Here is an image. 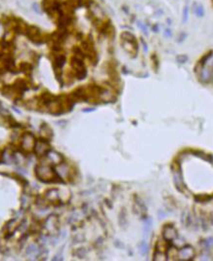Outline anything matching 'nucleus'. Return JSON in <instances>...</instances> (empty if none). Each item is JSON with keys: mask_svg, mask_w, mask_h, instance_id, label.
<instances>
[{"mask_svg": "<svg viewBox=\"0 0 213 261\" xmlns=\"http://www.w3.org/2000/svg\"><path fill=\"white\" fill-rule=\"evenodd\" d=\"M35 173L37 178L43 182L55 181V178L58 176L55 170L52 169V167L48 165H38L35 168Z\"/></svg>", "mask_w": 213, "mask_h": 261, "instance_id": "nucleus-1", "label": "nucleus"}, {"mask_svg": "<svg viewBox=\"0 0 213 261\" xmlns=\"http://www.w3.org/2000/svg\"><path fill=\"white\" fill-rule=\"evenodd\" d=\"M35 141L36 140H35L34 137H33V135H31L30 133H25V135L22 137L21 146L25 152H29V151L33 150Z\"/></svg>", "mask_w": 213, "mask_h": 261, "instance_id": "nucleus-2", "label": "nucleus"}, {"mask_svg": "<svg viewBox=\"0 0 213 261\" xmlns=\"http://www.w3.org/2000/svg\"><path fill=\"white\" fill-rule=\"evenodd\" d=\"M33 150H34L35 154L37 156H45L46 153H47L50 150L49 144L47 142V140L45 139H39L35 141L34 147H33Z\"/></svg>", "mask_w": 213, "mask_h": 261, "instance_id": "nucleus-3", "label": "nucleus"}, {"mask_svg": "<svg viewBox=\"0 0 213 261\" xmlns=\"http://www.w3.org/2000/svg\"><path fill=\"white\" fill-rule=\"evenodd\" d=\"M44 226L49 233L54 234V232H56L57 229H58V218H57V216L54 215L48 216L47 219H46V221H45Z\"/></svg>", "mask_w": 213, "mask_h": 261, "instance_id": "nucleus-4", "label": "nucleus"}, {"mask_svg": "<svg viewBox=\"0 0 213 261\" xmlns=\"http://www.w3.org/2000/svg\"><path fill=\"white\" fill-rule=\"evenodd\" d=\"M162 235L165 241L167 242H171V241L175 240L177 237V231L175 229V227H173L171 225H165L163 231H162Z\"/></svg>", "mask_w": 213, "mask_h": 261, "instance_id": "nucleus-5", "label": "nucleus"}, {"mask_svg": "<svg viewBox=\"0 0 213 261\" xmlns=\"http://www.w3.org/2000/svg\"><path fill=\"white\" fill-rule=\"evenodd\" d=\"M194 255H195L194 249L190 246H186L178 251L177 257H180L179 259H181V260H189L192 257H194Z\"/></svg>", "mask_w": 213, "mask_h": 261, "instance_id": "nucleus-6", "label": "nucleus"}, {"mask_svg": "<svg viewBox=\"0 0 213 261\" xmlns=\"http://www.w3.org/2000/svg\"><path fill=\"white\" fill-rule=\"evenodd\" d=\"M46 157H47V159L49 160V162L52 163V164H54V165H59V164H61L63 163V157L61 154H59L58 152L56 151H53V150H49L47 153H46Z\"/></svg>", "mask_w": 213, "mask_h": 261, "instance_id": "nucleus-7", "label": "nucleus"}, {"mask_svg": "<svg viewBox=\"0 0 213 261\" xmlns=\"http://www.w3.org/2000/svg\"><path fill=\"white\" fill-rule=\"evenodd\" d=\"M40 135H41V137H42L43 139L49 140V139H51L52 137H53V131H52V129L50 128L48 125L43 124V125L40 127Z\"/></svg>", "mask_w": 213, "mask_h": 261, "instance_id": "nucleus-8", "label": "nucleus"}, {"mask_svg": "<svg viewBox=\"0 0 213 261\" xmlns=\"http://www.w3.org/2000/svg\"><path fill=\"white\" fill-rule=\"evenodd\" d=\"M46 199L50 202H56L59 200V192L57 189H50L46 192Z\"/></svg>", "mask_w": 213, "mask_h": 261, "instance_id": "nucleus-9", "label": "nucleus"}, {"mask_svg": "<svg viewBox=\"0 0 213 261\" xmlns=\"http://www.w3.org/2000/svg\"><path fill=\"white\" fill-rule=\"evenodd\" d=\"M26 255L28 256H38L39 255V249L38 246L34 244H31L26 249Z\"/></svg>", "mask_w": 213, "mask_h": 261, "instance_id": "nucleus-10", "label": "nucleus"}, {"mask_svg": "<svg viewBox=\"0 0 213 261\" xmlns=\"http://www.w3.org/2000/svg\"><path fill=\"white\" fill-rule=\"evenodd\" d=\"M22 205H23V207H25V209H26V207H29V197L28 196H25V195H24L23 197H22Z\"/></svg>", "mask_w": 213, "mask_h": 261, "instance_id": "nucleus-11", "label": "nucleus"}, {"mask_svg": "<svg viewBox=\"0 0 213 261\" xmlns=\"http://www.w3.org/2000/svg\"><path fill=\"white\" fill-rule=\"evenodd\" d=\"M140 251H141L142 254H146L148 251V246L145 242H142L141 245H140Z\"/></svg>", "mask_w": 213, "mask_h": 261, "instance_id": "nucleus-12", "label": "nucleus"}, {"mask_svg": "<svg viewBox=\"0 0 213 261\" xmlns=\"http://www.w3.org/2000/svg\"><path fill=\"white\" fill-rule=\"evenodd\" d=\"M187 59H188L187 56H178L177 57V61H178V63H186V62H187Z\"/></svg>", "mask_w": 213, "mask_h": 261, "instance_id": "nucleus-13", "label": "nucleus"}, {"mask_svg": "<svg viewBox=\"0 0 213 261\" xmlns=\"http://www.w3.org/2000/svg\"><path fill=\"white\" fill-rule=\"evenodd\" d=\"M197 13L198 14V16H201V17L203 15V10H202V8L201 7V6H199V7H197Z\"/></svg>", "mask_w": 213, "mask_h": 261, "instance_id": "nucleus-14", "label": "nucleus"}, {"mask_svg": "<svg viewBox=\"0 0 213 261\" xmlns=\"http://www.w3.org/2000/svg\"><path fill=\"white\" fill-rule=\"evenodd\" d=\"M2 154H3V151H1V149H0V162L2 161Z\"/></svg>", "mask_w": 213, "mask_h": 261, "instance_id": "nucleus-15", "label": "nucleus"}]
</instances>
